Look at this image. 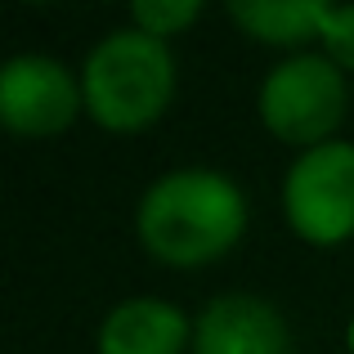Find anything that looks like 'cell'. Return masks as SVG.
I'll return each mask as SVG.
<instances>
[{"instance_id": "2", "label": "cell", "mask_w": 354, "mask_h": 354, "mask_svg": "<svg viewBox=\"0 0 354 354\" xmlns=\"http://www.w3.org/2000/svg\"><path fill=\"white\" fill-rule=\"evenodd\" d=\"M175 54L166 41L139 32V27H113L81 63V95L95 126L130 135L153 126L175 99Z\"/></svg>"}, {"instance_id": "7", "label": "cell", "mask_w": 354, "mask_h": 354, "mask_svg": "<svg viewBox=\"0 0 354 354\" xmlns=\"http://www.w3.org/2000/svg\"><path fill=\"white\" fill-rule=\"evenodd\" d=\"M184 346H193V319L157 296L121 301L95 337L99 354H184Z\"/></svg>"}, {"instance_id": "4", "label": "cell", "mask_w": 354, "mask_h": 354, "mask_svg": "<svg viewBox=\"0 0 354 354\" xmlns=\"http://www.w3.org/2000/svg\"><path fill=\"white\" fill-rule=\"evenodd\" d=\"M283 216L296 238L337 247L354 238V144L328 139L296 153L283 175Z\"/></svg>"}, {"instance_id": "1", "label": "cell", "mask_w": 354, "mask_h": 354, "mask_svg": "<svg viewBox=\"0 0 354 354\" xmlns=\"http://www.w3.org/2000/svg\"><path fill=\"white\" fill-rule=\"evenodd\" d=\"M247 229V198L225 171L180 166L157 175L135 207V234L162 265L198 269L234 251Z\"/></svg>"}, {"instance_id": "5", "label": "cell", "mask_w": 354, "mask_h": 354, "mask_svg": "<svg viewBox=\"0 0 354 354\" xmlns=\"http://www.w3.org/2000/svg\"><path fill=\"white\" fill-rule=\"evenodd\" d=\"M81 113V77H72L59 59L50 54H18L0 68V121L14 135L45 139L63 135Z\"/></svg>"}, {"instance_id": "9", "label": "cell", "mask_w": 354, "mask_h": 354, "mask_svg": "<svg viewBox=\"0 0 354 354\" xmlns=\"http://www.w3.org/2000/svg\"><path fill=\"white\" fill-rule=\"evenodd\" d=\"M198 18H202L198 0H135L130 5V27L157 36V41H171V36L189 32Z\"/></svg>"}, {"instance_id": "3", "label": "cell", "mask_w": 354, "mask_h": 354, "mask_svg": "<svg viewBox=\"0 0 354 354\" xmlns=\"http://www.w3.org/2000/svg\"><path fill=\"white\" fill-rule=\"evenodd\" d=\"M260 121L292 148H319L337 135L346 117V72L328 54H292L274 63L256 95Z\"/></svg>"}, {"instance_id": "11", "label": "cell", "mask_w": 354, "mask_h": 354, "mask_svg": "<svg viewBox=\"0 0 354 354\" xmlns=\"http://www.w3.org/2000/svg\"><path fill=\"white\" fill-rule=\"evenodd\" d=\"M346 346H350V354H354V314H350V328H346Z\"/></svg>"}, {"instance_id": "6", "label": "cell", "mask_w": 354, "mask_h": 354, "mask_svg": "<svg viewBox=\"0 0 354 354\" xmlns=\"http://www.w3.org/2000/svg\"><path fill=\"white\" fill-rule=\"evenodd\" d=\"M193 354H292V332L269 301L229 292L193 319Z\"/></svg>"}, {"instance_id": "8", "label": "cell", "mask_w": 354, "mask_h": 354, "mask_svg": "<svg viewBox=\"0 0 354 354\" xmlns=\"http://www.w3.org/2000/svg\"><path fill=\"white\" fill-rule=\"evenodd\" d=\"M323 5L328 0H234L229 18L265 45H305L319 41Z\"/></svg>"}, {"instance_id": "10", "label": "cell", "mask_w": 354, "mask_h": 354, "mask_svg": "<svg viewBox=\"0 0 354 354\" xmlns=\"http://www.w3.org/2000/svg\"><path fill=\"white\" fill-rule=\"evenodd\" d=\"M319 41L341 72H354V5H323Z\"/></svg>"}]
</instances>
